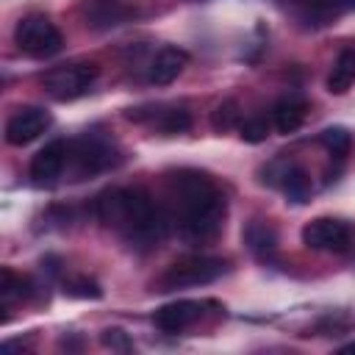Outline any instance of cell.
Returning a JSON list of instances; mask_svg holds the SVG:
<instances>
[{"instance_id":"1","label":"cell","mask_w":355,"mask_h":355,"mask_svg":"<svg viewBox=\"0 0 355 355\" xmlns=\"http://www.w3.org/2000/svg\"><path fill=\"white\" fill-rule=\"evenodd\" d=\"M103 227L119 233L130 247L150 250L166 236V214L144 189H108L94 200Z\"/></svg>"},{"instance_id":"14","label":"cell","mask_w":355,"mask_h":355,"mask_svg":"<svg viewBox=\"0 0 355 355\" xmlns=\"http://www.w3.org/2000/svg\"><path fill=\"white\" fill-rule=\"evenodd\" d=\"M241 236H244L247 250H250L258 261H272V258H275V252H277V230H275L269 222L252 219V222H247V227H244Z\"/></svg>"},{"instance_id":"4","label":"cell","mask_w":355,"mask_h":355,"mask_svg":"<svg viewBox=\"0 0 355 355\" xmlns=\"http://www.w3.org/2000/svg\"><path fill=\"white\" fill-rule=\"evenodd\" d=\"M97 75H100V67L94 61H72V64L47 69L42 75V86L53 100L69 103V100L83 97L92 89V83L97 80Z\"/></svg>"},{"instance_id":"10","label":"cell","mask_w":355,"mask_h":355,"mask_svg":"<svg viewBox=\"0 0 355 355\" xmlns=\"http://www.w3.org/2000/svg\"><path fill=\"white\" fill-rule=\"evenodd\" d=\"M200 316H202V302L178 300V302H169V305L158 308L155 316H153V322H155V327H161L164 333H180V330H186L189 324H194Z\"/></svg>"},{"instance_id":"13","label":"cell","mask_w":355,"mask_h":355,"mask_svg":"<svg viewBox=\"0 0 355 355\" xmlns=\"http://www.w3.org/2000/svg\"><path fill=\"white\" fill-rule=\"evenodd\" d=\"M83 17H86V25L103 31V28H114V25H122L125 19H130L133 8L125 6L122 0H89L83 6Z\"/></svg>"},{"instance_id":"24","label":"cell","mask_w":355,"mask_h":355,"mask_svg":"<svg viewBox=\"0 0 355 355\" xmlns=\"http://www.w3.org/2000/svg\"><path fill=\"white\" fill-rule=\"evenodd\" d=\"M338 352H355V341H349V344H344Z\"/></svg>"},{"instance_id":"6","label":"cell","mask_w":355,"mask_h":355,"mask_svg":"<svg viewBox=\"0 0 355 355\" xmlns=\"http://www.w3.org/2000/svg\"><path fill=\"white\" fill-rule=\"evenodd\" d=\"M116 161H119V153L108 139L83 136L78 141H69L67 164H72L78 178H89V175H97L103 169H111V166H116Z\"/></svg>"},{"instance_id":"17","label":"cell","mask_w":355,"mask_h":355,"mask_svg":"<svg viewBox=\"0 0 355 355\" xmlns=\"http://www.w3.org/2000/svg\"><path fill=\"white\" fill-rule=\"evenodd\" d=\"M283 191L297 205L308 202V197H311V175L302 166H288L283 172Z\"/></svg>"},{"instance_id":"8","label":"cell","mask_w":355,"mask_h":355,"mask_svg":"<svg viewBox=\"0 0 355 355\" xmlns=\"http://www.w3.org/2000/svg\"><path fill=\"white\" fill-rule=\"evenodd\" d=\"M50 122H53L50 111L39 108V105H22L6 122V141L14 147L31 144L33 139H39L50 128Z\"/></svg>"},{"instance_id":"9","label":"cell","mask_w":355,"mask_h":355,"mask_svg":"<svg viewBox=\"0 0 355 355\" xmlns=\"http://www.w3.org/2000/svg\"><path fill=\"white\" fill-rule=\"evenodd\" d=\"M67 158H69V141L64 139H55L50 144H44L33 158H31V180L36 186H53L58 180V175L64 172L67 166Z\"/></svg>"},{"instance_id":"20","label":"cell","mask_w":355,"mask_h":355,"mask_svg":"<svg viewBox=\"0 0 355 355\" xmlns=\"http://www.w3.org/2000/svg\"><path fill=\"white\" fill-rule=\"evenodd\" d=\"M322 144L330 150V155H336L338 161L349 153V144H352V136L347 128H327L322 130Z\"/></svg>"},{"instance_id":"22","label":"cell","mask_w":355,"mask_h":355,"mask_svg":"<svg viewBox=\"0 0 355 355\" xmlns=\"http://www.w3.org/2000/svg\"><path fill=\"white\" fill-rule=\"evenodd\" d=\"M239 136H241V141H247V144H261V141H266V136H269V119H266V116H250V119H244V122L239 125Z\"/></svg>"},{"instance_id":"23","label":"cell","mask_w":355,"mask_h":355,"mask_svg":"<svg viewBox=\"0 0 355 355\" xmlns=\"http://www.w3.org/2000/svg\"><path fill=\"white\" fill-rule=\"evenodd\" d=\"M100 341H103V347L116 349V352H130V349H133V341H130L128 333L119 330V327H105V330L100 333Z\"/></svg>"},{"instance_id":"21","label":"cell","mask_w":355,"mask_h":355,"mask_svg":"<svg viewBox=\"0 0 355 355\" xmlns=\"http://www.w3.org/2000/svg\"><path fill=\"white\" fill-rule=\"evenodd\" d=\"M64 294L78 297V300H100L103 297V288H100L97 280L80 275V277H72V280L64 283Z\"/></svg>"},{"instance_id":"19","label":"cell","mask_w":355,"mask_h":355,"mask_svg":"<svg viewBox=\"0 0 355 355\" xmlns=\"http://www.w3.org/2000/svg\"><path fill=\"white\" fill-rule=\"evenodd\" d=\"M158 128L161 133L166 136H175V133H183L191 128V114L186 108H172V111H161L158 116Z\"/></svg>"},{"instance_id":"15","label":"cell","mask_w":355,"mask_h":355,"mask_svg":"<svg viewBox=\"0 0 355 355\" xmlns=\"http://www.w3.org/2000/svg\"><path fill=\"white\" fill-rule=\"evenodd\" d=\"M305 114H308L305 100H300V97H283L272 108V122H275L277 133H294L305 122Z\"/></svg>"},{"instance_id":"12","label":"cell","mask_w":355,"mask_h":355,"mask_svg":"<svg viewBox=\"0 0 355 355\" xmlns=\"http://www.w3.org/2000/svg\"><path fill=\"white\" fill-rule=\"evenodd\" d=\"M305 25H327L355 6V0H291Z\"/></svg>"},{"instance_id":"5","label":"cell","mask_w":355,"mask_h":355,"mask_svg":"<svg viewBox=\"0 0 355 355\" xmlns=\"http://www.w3.org/2000/svg\"><path fill=\"white\" fill-rule=\"evenodd\" d=\"M14 44L31 58H50L64 47V36L44 14H25L14 25Z\"/></svg>"},{"instance_id":"3","label":"cell","mask_w":355,"mask_h":355,"mask_svg":"<svg viewBox=\"0 0 355 355\" xmlns=\"http://www.w3.org/2000/svg\"><path fill=\"white\" fill-rule=\"evenodd\" d=\"M227 272L225 258L214 255H186L164 269V275L155 280V291H178V288H191V286H205L219 280Z\"/></svg>"},{"instance_id":"2","label":"cell","mask_w":355,"mask_h":355,"mask_svg":"<svg viewBox=\"0 0 355 355\" xmlns=\"http://www.w3.org/2000/svg\"><path fill=\"white\" fill-rule=\"evenodd\" d=\"M169 186L180 208V233L189 241L214 239L227 214L225 194L216 189V183L200 169H178L169 178Z\"/></svg>"},{"instance_id":"11","label":"cell","mask_w":355,"mask_h":355,"mask_svg":"<svg viewBox=\"0 0 355 355\" xmlns=\"http://www.w3.org/2000/svg\"><path fill=\"white\" fill-rule=\"evenodd\" d=\"M189 64V53L180 50V47H161L147 69V80L155 83V86H169L180 72L183 67Z\"/></svg>"},{"instance_id":"7","label":"cell","mask_w":355,"mask_h":355,"mask_svg":"<svg viewBox=\"0 0 355 355\" xmlns=\"http://www.w3.org/2000/svg\"><path fill=\"white\" fill-rule=\"evenodd\" d=\"M355 241V227L336 216H316L302 227V244L322 252H347Z\"/></svg>"},{"instance_id":"18","label":"cell","mask_w":355,"mask_h":355,"mask_svg":"<svg viewBox=\"0 0 355 355\" xmlns=\"http://www.w3.org/2000/svg\"><path fill=\"white\" fill-rule=\"evenodd\" d=\"M239 116H241L239 103H236V100H225V103H219V105L214 108V114H211V128H214L216 133H227V130H233V128L241 125Z\"/></svg>"},{"instance_id":"16","label":"cell","mask_w":355,"mask_h":355,"mask_svg":"<svg viewBox=\"0 0 355 355\" xmlns=\"http://www.w3.org/2000/svg\"><path fill=\"white\" fill-rule=\"evenodd\" d=\"M352 83H355V47H344L336 55L333 69L327 75V92L330 94H344Z\"/></svg>"}]
</instances>
